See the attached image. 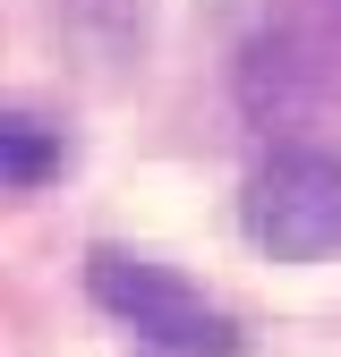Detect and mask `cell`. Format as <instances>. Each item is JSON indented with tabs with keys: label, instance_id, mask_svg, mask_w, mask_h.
<instances>
[{
	"label": "cell",
	"instance_id": "cell-2",
	"mask_svg": "<svg viewBox=\"0 0 341 357\" xmlns=\"http://www.w3.org/2000/svg\"><path fill=\"white\" fill-rule=\"evenodd\" d=\"M239 221L273 264H324L341 247V153H316V145L273 153L247 178Z\"/></svg>",
	"mask_w": 341,
	"mask_h": 357
},
{
	"label": "cell",
	"instance_id": "cell-3",
	"mask_svg": "<svg viewBox=\"0 0 341 357\" xmlns=\"http://www.w3.org/2000/svg\"><path fill=\"white\" fill-rule=\"evenodd\" d=\"M52 170H60V137L34 111H9V119H0V178H9V196L52 188Z\"/></svg>",
	"mask_w": 341,
	"mask_h": 357
},
{
	"label": "cell",
	"instance_id": "cell-1",
	"mask_svg": "<svg viewBox=\"0 0 341 357\" xmlns=\"http://www.w3.org/2000/svg\"><path fill=\"white\" fill-rule=\"evenodd\" d=\"M85 298H94L103 315H119L137 340L180 349V357H239L247 349L239 315H222L196 281H180L170 264H154L137 247H94L85 255Z\"/></svg>",
	"mask_w": 341,
	"mask_h": 357
}]
</instances>
